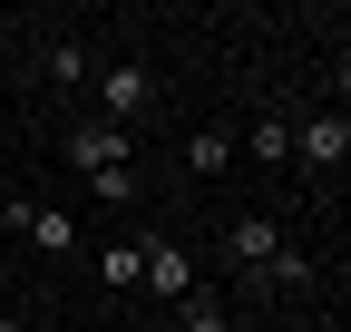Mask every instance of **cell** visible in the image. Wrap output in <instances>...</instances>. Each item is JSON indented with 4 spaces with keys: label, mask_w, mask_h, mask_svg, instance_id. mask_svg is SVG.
I'll return each mask as SVG.
<instances>
[{
    "label": "cell",
    "mask_w": 351,
    "mask_h": 332,
    "mask_svg": "<svg viewBox=\"0 0 351 332\" xmlns=\"http://www.w3.org/2000/svg\"><path fill=\"white\" fill-rule=\"evenodd\" d=\"M225 254H234L244 274H263V283H302V274H313V264L283 244V225H263V215H244V225L225 235Z\"/></svg>",
    "instance_id": "cell-1"
},
{
    "label": "cell",
    "mask_w": 351,
    "mask_h": 332,
    "mask_svg": "<svg viewBox=\"0 0 351 332\" xmlns=\"http://www.w3.org/2000/svg\"><path fill=\"white\" fill-rule=\"evenodd\" d=\"M147 108H156V69H137V59H117V69L98 78V117H108V128H137Z\"/></svg>",
    "instance_id": "cell-2"
},
{
    "label": "cell",
    "mask_w": 351,
    "mask_h": 332,
    "mask_svg": "<svg viewBox=\"0 0 351 332\" xmlns=\"http://www.w3.org/2000/svg\"><path fill=\"white\" fill-rule=\"evenodd\" d=\"M69 156H78V176H127L137 137H127V128H108V117H88V128L69 137Z\"/></svg>",
    "instance_id": "cell-3"
},
{
    "label": "cell",
    "mask_w": 351,
    "mask_h": 332,
    "mask_svg": "<svg viewBox=\"0 0 351 332\" xmlns=\"http://www.w3.org/2000/svg\"><path fill=\"white\" fill-rule=\"evenodd\" d=\"M10 235L39 244V254H78V215L69 205H10Z\"/></svg>",
    "instance_id": "cell-4"
},
{
    "label": "cell",
    "mask_w": 351,
    "mask_h": 332,
    "mask_svg": "<svg viewBox=\"0 0 351 332\" xmlns=\"http://www.w3.org/2000/svg\"><path fill=\"white\" fill-rule=\"evenodd\" d=\"M137 254H147V274H137L147 294H166V303H186V294H195V264H186V244H166V235H147Z\"/></svg>",
    "instance_id": "cell-5"
},
{
    "label": "cell",
    "mask_w": 351,
    "mask_h": 332,
    "mask_svg": "<svg viewBox=\"0 0 351 332\" xmlns=\"http://www.w3.org/2000/svg\"><path fill=\"white\" fill-rule=\"evenodd\" d=\"M293 147L313 156V166H332V176H341V156H351V117H341V108H332V117H313V128H302Z\"/></svg>",
    "instance_id": "cell-6"
},
{
    "label": "cell",
    "mask_w": 351,
    "mask_h": 332,
    "mask_svg": "<svg viewBox=\"0 0 351 332\" xmlns=\"http://www.w3.org/2000/svg\"><path fill=\"white\" fill-rule=\"evenodd\" d=\"M186 166H195V176H225V166H234V128H195L186 137Z\"/></svg>",
    "instance_id": "cell-7"
},
{
    "label": "cell",
    "mask_w": 351,
    "mask_h": 332,
    "mask_svg": "<svg viewBox=\"0 0 351 332\" xmlns=\"http://www.w3.org/2000/svg\"><path fill=\"white\" fill-rule=\"evenodd\" d=\"M137 274H147V254H137V244H98V283H117V294H127Z\"/></svg>",
    "instance_id": "cell-8"
},
{
    "label": "cell",
    "mask_w": 351,
    "mask_h": 332,
    "mask_svg": "<svg viewBox=\"0 0 351 332\" xmlns=\"http://www.w3.org/2000/svg\"><path fill=\"white\" fill-rule=\"evenodd\" d=\"M39 78H59V88L88 78V49H78V39H49V49H39Z\"/></svg>",
    "instance_id": "cell-9"
},
{
    "label": "cell",
    "mask_w": 351,
    "mask_h": 332,
    "mask_svg": "<svg viewBox=\"0 0 351 332\" xmlns=\"http://www.w3.org/2000/svg\"><path fill=\"white\" fill-rule=\"evenodd\" d=\"M254 156H263V166L293 156V128H283V117H254Z\"/></svg>",
    "instance_id": "cell-10"
},
{
    "label": "cell",
    "mask_w": 351,
    "mask_h": 332,
    "mask_svg": "<svg viewBox=\"0 0 351 332\" xmlns=\"http://www.w3.org/2000/svg\"><path fill=\"white\" fill-rule=\"evenodd\" d=\"M186 332H234V322H225V303H205V294H186Z\"/></svg>",
    "instance_id": "cell-11"
}]
</instances>
